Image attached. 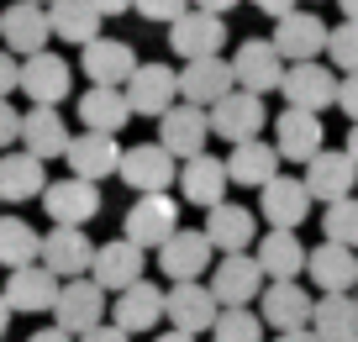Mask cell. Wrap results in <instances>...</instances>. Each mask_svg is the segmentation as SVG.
Here are the masks:
<instances>
[{
    "label": "cell",
    "mask_w": 358,
    "mask_h": 342,
    "mask_svg": "<svg viewBox=\"0 0 358 342\" xmlns=\"http://www.w3.org/2000/svg\"><path fill=\"white\" fill-rule=\"evenodd\" d=\"M179 232H185V227H179V200L174 195H137L132 211L122 216V237L137 243L143 253L148 248H169Z\"/></svg>",
    "instance_id": "1"
},
{
    "label": "cell",
    "mask_w": 358,
    "mask_h": 342,
    "mask_svg": "<svg viewBox=\"0 0 358 342\" xmlns=\"http://www.w3.org/2000/svg\"><path fill=\"white\" fill-rule=\"evenodd\" d=\"M122 185H132L137 195H169V185H179V158L164 143H137L122 158Z\"/></svg>",
    "instance_id": "2"
},
{
    "label": "cell",
    "mask_w": 358,
    "mask_h": 342,
    "mask_svg": "<svg viewBox=\"0 0 358 342\" xmlns=\"http://www.w3.org/2000/svg\"><path fill=\"white\" fill-rule=\"evenodd\" d=\"M232 69H237V90H248V95H268V90H280L285 74H290V64L280 58L274 37H248L232 53Z\"/></svg>",
    "instance_id": "3"
},
{
    "label": "cell",
    "mask_w": 358,
    "mask_h": 342,
    "mask_svg": "<svg viewBox=\"0 0 358 342\" xmlns=\"http://www.w3.org/2000/svg\"><path fill=\"white\" fill-rule=\"evenodd\" d=\"M280 95H285V106H290V111H311V116H322L327 106L343 100V79H337L327 64H290Z\"/></svg>",
    "instance_id": "4"
},
{
    "label": "cell",
    "mask_w": 358,
    "mask_h": 342,
    "mask_svg": "<svg viewBox=\"0 0 358 342\" xmlns=\"http://www.w3.org/2000/svg\"><path fill=\"white\" fill-rule=\"evenodd\" d=\"M211 137H216V132H211V111L190 106V100H185V106H174L164 122H158V143H164L179 164L206 158V143H211Z\"/></svg>",
    "instance_id": "5"
},
{
    "label": "cell",
    "mask_w": 358,
    "mask_h": 342,
    "mask_svg": "<svg viewBox=\"0 0 358 342\" xmlns=\"http://www.w3.org/2000/svg\"><path fill=\"white\" fill-rule=\"evenodd\" d=\"M127 100H132L137 116L164 122L174 106H185V95H179V69H169V64H143V69L132 74V85H127Z\"/></svg>",
    "instance_id": "6"
},
{
    "label": "cell",
    "mask_w": 358,
    "mask_h": 342,
    "mask_svg": "<svg viewBox=\"0 0 358 342\" xmlns=\"http://www.w3.org/2000/svg\"><path fill=\"white\" fill-rule=\"evenodd\" d=\"M264 122H268L264 95H248V90H232L227 100H216V106H211V132H216V137H227L232 148L258 143Z\"/></svg>",
    "instance_id": "7"
},
{
    "label": "cell",
    "mask_w": 358,
    "mask_h": 342,
    "mask_svg": "<svg viewBox=\"0 0 358 342\" xmlns=\"http://www.w3.org/2000/svg\"><path fill=\"white\" fill-rule=\"evenodd\" d=\"M264 264H258V253H232V258H222V264L211 269V290H216V300H222V311H232V306H253L258 295H264Z\"/></svg>",
    "instance_id": "8"
},
{
    "label": "cell",
    "mask_w": 358,
    "mask_h": 342,
    "mask_svg": "<svg viewBox=\"0 0 358 342\" xmlns=\"http://www.w3.org/2000/svg\"><path fill=\"white\" fill-rule=\"evenodd\" d=\"M95 253H101V248L85 237V227H53V232L43 237V269H53L64 285L69 279H90Z\"/></svg>",
    "instance_id": "9"
},
{
    "label": "cell",
    "mask_w": 358,
    "mask_h": 342,
    "mask_svg": "<svg viewBox=\"0 0 358 342\" xmlns=\"http://www.w3.org/2000/svg\"><path fill=\"white\" fill-rule=\"evenodd\" d=\"M258 316H264V327H274V337H280V332H306L311 316H316V300H311V290H306L301 279L268 285L264 295H258Z\"/></svg>",
    "instance_id": "10"
},
{
    "label": "cell",
    "mask_w": 358,
    "mask_h": 342,
    "mask_svg": "<svg viewBox=\"0 0 358 342\" xmlns=\"http://www.w3.org/2000/svg\"><path fill=\"white\" fill-rule=\"evenodd\" d=\"M222 48H227V16L190 11V16H179V22L169 27V53H179L185 64H195V58H222Z\"/></svg>",
    "instance_id": "11"
},
{
    "label": "cell",
    "mask_w": 358,
    "mask_h": 342,
    "mask_svg": "<svg viewBox=\"0 0 358 342\" xmlns=\"http://www.w3.org/2000/svg\"><path fill=\"white\" fill-rule=\"evenodd\" d=\"M332 43V27L316 11H295L285 22H274V48H280L285 64H316V53H327Z\"/></svg>",
    "instance_id": "12"
},
{
    "label": "cell",
    "mask_w": 358,
    "mask_h": 342,
    "mask_svg": "<svg viewBox=\"0 0 358 342\" xmlns=\"http://www.w3.org/2000/svg\"><path fill=\"white\" fill-rule=\"evenodd\" d=\"M148 274V253L137 243H127V237H111V243H101V253H95V269H90V279L101 290H111V295H122V290L143 285Z\"/></svg>",
    "instance_id": "13"
},
{
    "label": "cell",
    "mask_w": 358,
    "mask_h": 342,
    "mask_svg": "<svg viewBox=\"0 0 358 342\" xmlns=\"http://www.w3.org/2000/svg\"><path fill=\"white\" fill-rule=\"evenodd\" d=\"M216 264H222V258H216L211 237L190 232V227H185L169 248H158V269H164L174 285H201V274H206V269H216Z\"/></svg>",
    "instance_id": "14"
},
{
    "label": "cell",
    "mask_w": 358,
    "mask_h": 342,
    "mask_svg": "<svg viewBox=\"0 0 358 342\" xmlns=\"http://www.w3.org/2000/svg\"><path fill=\"white\" fill-rule=\"evenodd\" d=\"M48 37H53V22H48V6H27L16 0L11 11H0V48L6 53H48Z\"/></svg>",
    "instance_id": "15"
},
{
    "label": "cell",
    "mask_w": 358,
    "mask_h": 342,
    "mask_svg": "<svg viewBox=\"0 0 358 342\" xmlns=\"http://www.w3.org/2000/svg\"><path fill=\"white\" fill-rule=\"evenodd\" d=\"M58 327L69 337H90L95 327H106V290L95 279H69L64 295H58Z\"/></svg>",
    "instance_id": "16"
},
{
    "label": "cell",
    "mask_w": 358,
    "mask_h": 342,
    "mask_svg": "<svg viewBox=\"0 0 358 342\" xmlns=\"http://www.w3.org/2000/svg\"><path fill=\"white\" fill-rule=\"evenodd\" d=\"M274 148H280V158H290V164H316V158L327 153L322 116L285 106V111H280V122H274Z\"/></svg>",
    "instance_id": "17"
},
{
    "label": "cell",
    "mask_w": 358,
    "mask_h": 342,
    "mask_svg": "<svg viewBox=\"0 0 358 342\" xmlns=\"http://www.w3.org/2000/svg\"><path fill=\"white\" fill-rule=\"evenodd\" d=\"M258 211H264L268 232H295V227L311 216V190H306V179L280 174L274 185L258 190Z\"/></svg>",
    "instance_id": "18"
},
{
    "label": "cell",
    "mask_w": 358,
    "mask_h": 342,
    "mask_svg": "<svg viewBox=\"0 0 358 342\" xmlns=\"http://www.w3.org/2000/svg\"><path fill=\"white\" fill-rule=\"evenodd\" d=\"M306 190H311V200H322V206H337V200L358 195V164L348 158V148H327L316 164H306Z\"/></svg>",
    "instance_id": "19"
},
{
    "label": "cell",
    "mask_w": 358,
    "mask_h": 342,
    "mask_svg": "<svg viewBox=\"0 0 358 342\" xmlns=\"http://www.w3.org/2000/svg\"><path fill=\"white\" fill-rule=\"evenodd\" d=\"M43 211L53 227H85L101 211V185H90V179H53L43 195Z\"/></svg>",
    "instance_id": "20"
},
{
    "label": "cell",
    "mask_w": 358,
    "mask_h": 342,
    "mask_svg": "<svg viewBox=\"0 0 358 342\" xmlns=\"http://www.w3.org/2000/svg\"><path fill=\"white\" fill-rule=\"evenodd\" d=\"M79 64H85L90 85H101V90H127V85H132V74L143 69V64H137V53H132V43H122V37H101V43H90Z\"/></svg>",
    "instance_id": "21"
},
{
    "label": "cell",
    "mask_w": 358,
    "mask_h": 342,
    "mask_svg": "<svg viewBox=\"0 0 358 342\" xmlns=\"http://www.w3.org/2000/svg\"><path fill=\"white\" fill-rule=\"evenodd\" d=\"M237 90V69L227 58H195V64L179 69V95L190 100V106L211 111L216 100H227Z\"/></svg>",
    "instance_id": "22"
},
{
    "label": "cell",
    "mask_w": 358,
    "mask_h": 342,
    "mask_svg": "<svg viewBox=\"0 0 358 342\" xmlns=\"http://www.w3.org/2000/svg\"><path fill=\"white\" fill-rule=\"evenodd\" d=\"M122 158H127V148L106 132H79L69 143V169H74V179H90V185L122 174Z\"/></svg>",
    "instance_id": "23"
},
{
    "label": "cell",
    "mask_w": 358,
    "mask_h": 342,
    "mask_svg": "<svg viewBox=\"0 0 358 342\" xmlns=\"http://www.w3.org/2000/svg\"><path fill=\"white\" fill-rule=\"evenodd\" d=\"M69 85H74V69L64 64L58 53H37V58H22V95L32 106H64Z\"/></svg>",
    "instance_id": "24"
},
{
    "label": "cell",
    "mask_w": 358,
    "mask_h": 342,
    "mask_svg": "<svg viewBox=\"0 0 358 342\" xmlns=\"http://www.w3.org/2000/svg\"><path fill=\"white\" fill-rule=\"evenodd\" d=\"M206 237H211V248L222 258H232V253H248V248L258 243V216L248 206H216V211H206V227H201Z\"/></svg>",
    "instance_id": "25"
},
{
    "label": "cell",
    "mask_w": 358,
    "mask_h": 342,
    "mask_svg": "<svg viewBox=\"0 0 358 342\" xmlns=\"http://www.w3.org/2000/svg\"><path fill=\"white\" fill-rule=\"evenodd\" d=\"M227 185H232V174H227V158H195V164H179V200H190V206L201 211H216L227 206Z\"/></svg>",
    "instance_id": "26"
},
{
    "label": "cell",
    "mask_w": 358,
    "mask_h": 342,
    "mask_svg": "<svg viewBox=\"0 0 358 342\" xmlns=\"http://www.w3.org/2000/svg\"><path fill=\"white\" fill-rule=\"evenodd\" d=\"M169 321H174V332H216V321H222V300H216L211 285H174L169 290Z\"/></svg>",
    "instance_id": "27"
},
{
    "label": "cell",
    "mask_w": 358,
    "mask_h": 342,
    "mask_svg": "<svg viewBox=\"0 0 358 342\" xmlns=\"http://www.w3.org/2000/svg\"><path fill=\"white\" fill-rule=\"evenodd\" d=\"M48 169L43 158H32L22 148V153H0V200L6 206H27V200H43L48 195Z\"/></svg>",
    "instance_id": "28"
},
{
    "label": "cell",
    "mask_w": 358,
    "mask_h": 342,
    "mask_svg": "<svg viewBox=\"0 0 358 342\" xmlns=\"http://www.w3.org/2000/svg\"><path fill=\"white\" fill-rule=\"evenodd\" d=\"M58 295H64V285H58V274L43 269V264L16 269V274L6 279V300H11V311H22V316H32V311H58Z\"/></svg>",
    "instance_id": "29"
},
{
    "label": "cell",
    "mask_w": 358,
    "mask_h": 342,
    "mask_svg": "<svg viewBox=\"0 0 358 342\" xmlns=\"http://www.w3.org/2000/svg\"><path fill=\"white\" fill-rule=\"evenodd\" d=\"M169 316V290H158V285H132V290H122L116 295V306H111V321L122 332H148V327H158V321Z\"/></svg>",
    "instance_id": "30"
},
{
    "label": "cell",
    "mask_w": 358,
    "mask_h": 342,
    "mask_svg": "<svg viewBox=\"0 0 358 342\" xmlns=\"http://www.w3.org/2000/svg\"><path fill=\"white\" fill-rule=\"evenodd\" d=\"M258 264H264L268 285H290V279H301L311 269V253L301 248L295 232H264L258 237Z\"/></svg>",
    "instance_id": "31"
},
{
    "label": "cell",
    "mask_w": 358,
    "mask_h": 342,
    "mask_svg": "<svg viewBox=\"0 0 358 342\" xmlns=\"http://www.w3.org/2000/svg\"><path fill=\"white\" fill-rule=\"evenodd\" d=\"M137 111L132 100H127V90H101V85H90L85 95H79V122H85V132H106L116 137L127 122H132Z\"/></svg>",
    "instance_id": "32"
},
{
    "label": "cell",
    "mask_w": 358,
    "mask_h": 342,
    "mask_svg": "<svg viewBox=\"0 0 358 342\" xmlns=\"http://www.w3.org/2000/svg\"><path fill=\"white\" fill-rule=\"evenodd\" d=\"M69 143H74V137H69V127H64V116H58L53 106H32L27 111V122H22V148L32 158H69Z\"/></svg>",
    "instance_id": "33"
},
{
    "label": "cell",
    "mask_w": 358,
    "mask_h": 342,
    "mask_svg": "<svg viewBox=\"0 0 358 342\" xmlns=\"http://www.w3.org/2000/svg\"><path fill=\"white\" fill-rule=\"evenodd\" d=\"M306 274L316 279L322 295H348V290H358V253L337 248V243H322V248H311V269Z\"/></svg>",
    "instance_id": "34"
},
{
    "label": "cell",
    "mask_w": 358,
    "mask_h": 342,
    "mask_svg": "<svg viewBox=\"0 0 358 342\" xmlns=\"http://www.w3.org/2000/svg\"><path fill=\"white\" fill-rule=\"evenodd\" d=\"M227 174H232V185H253V190L274 185V179H280V148L264 143V137L232 148V153H227Z\"/></svg>",
    "instance_id": "35"
},
{
    "label": "cell",
    "mask_w": 358,
    "mask_h": 342,
    "mask_svg": "<svg viewBox=\"0 0 358 342\" xmlns=\"http://www.w3.org/2000/svg\"><path fill=\"white\" fill-rule=\"evenodd\" d=\"M48 22H53V37L90 48V43H101L106 16L95 11V0H53V6H48Z\"/></svg>",
    "instance_id": "36"
},
{
    "label": "cell",
    "mask_w": 358,
    "mask_h": 342,
    "mask_svg": "<svg viewBox=\"0 0 358 342\" xmlns=\"http://www.w3.org/2000/svg\"><path fill=\"white\" fill-rule=\"evenodd\" d=\"M311 332L322 342H358V295H322Z\"/></svg>",
    "instance_id": "37"
},
{
    "label": "cell",
    "mask_w": 358,
    "mask_h": 342,
    "mask_svg": "<svg viewBox=\"0 0 358 342\" xmlns=\"http://www.w3.org/2000/svg\"><path fill=\"white\" fill-rule=\"evenodd\" d=\"M0 264L11 269H32V264H43V237L32 232V221H22V216H0Z\"/></svg>",
    "instance_id": "38"
},
{
    "label": "cell",
    "mask_w": 358,
    "mask_h": 342,
    "mask_svg": "<svg viewBox=\"0 0 358 342\" xmlns=\"http://www.w3.org/2000/svg\"><path fill=\"white\" fill-rule=\"evenodd\" d=\"M322 237L358 253V195H348V200H337V206L322 211Z\"/></svg>",
    "instance_id": "39"
},
{
    "label": "cell",
    "mask_w": 358,
    "mask_h": 342,
    "mask_svg": "<svg viewBox=\"0 0 358 342\" xmlns=\"http://www.w3.org/2000/svg\"><path fill=\"white\" fill-rule=\"evenodd\" d=\"M211 342H264V316H258V311H248V306L222 311Z\"/></svg>",
    "instance_id": "40"
},
{
    "label": "cell",
    "mask_w": 358,
    "mask_h": 342,
    "mask_svg": "<svg viewBox=\"0 0 358 342\" xmlns=\"http://www.w3.org/2000/svg\"><path fill=\"white\" fill-rule=\"evenodd\" d=\"M327 58L343 69L348 79L358 74V22H337L332 27V43H327Z\"/></svg>",
    "instance_id": "41"
},
{
    "label": "cell",
    "mask_w": 358,
    "mask_h": 342,
    "mask_svg": "<svg viewBox=\"0 0 358 342\" xmlns=\"http://www.w3.org/2000/svg\"><path fill=\"white\" fill-rule=\"evenodd\" d=\"M137 16H143V22L174 27L179 16H190V0H137Z\"/></svg>",
    "instance_id": "42"
},
{
    "label": "cell",
    "mask_w": 358,
    "mask_h": 342,
    "mask_svg": "<svg viewBox=\"0 0 358 342\" xmlns=\"http://www.w3.org/2000/svg\"><path fill=\"white\" fill-rule=\"evenodd\" d=\"M22 122H27V111H16L11 100H0V148H11L22 137Z\"/></svg>",
    "instance_id": "43"
},
{
    "label": "cell",
    "mask_w": 358,
    "mask_h": 342,
    "mask_svg": "<svg viewBox=\"0 0 358 342\" xmlns=\"http://www.w3.org/2000/svg\"><path fill=\"white\" fill-rule=\"evenodd\" d=\"M11 90H22V58L0 48V100L11 95Z\"/></svg>",
    "instance_id": "44"
},
{
    "label": "cell",
    "mask_w": 358,
    "mask_h": 342,
    "mask_svg": "<svg viewBox=\"0 0 358 342\" xmlns=\"http://www.w3.org/2000/svg\"><path fill=\"white\" fill-rule=\"evenodd\" d=\"M248 6H258V11H264V16H274V22L295 16V0H248Z\"/></svg>",
    "instance_id": "45"
},
{
    "label": "cell",
    "mask_w": 358,
    "mask_h": 342,
    "mask_svg": "<svg viewBox=\"0 0 358 342\" xmlns=\"http://www.w3.org/2000/svg\"><path fill=\"white\" fill-rule=\"evenodd\" d=\"M337 106H343V111H348V122L358 127V74L343 79V100H337Z\"/></svg>",
    "instance_id": "46"
},
{
    "label": "cell",
    "mask_w": 358,
    "mask_h": 342,
    "mask_svg": "<svg viewBox=\"0 0 358 342\" xmlns=\"http://www.w3.org/2000/svg\"><path fill=\"white\" fill-rule=\"evenodd\" d=\"M79 342H132V332H122V327L111 321V327H95L90 337H79Z\"/></svg>",
    "instance_id": "47"
},
{
    "label": "cell",
    "mask_w": 358,
    "mask_h": 342,
    "mask_svg": "<svg viewBox=\"0 0 358 342\" xmlns=\"http://www.w3.org/2000/svg\"><path fill=\"white\" fill-rule=\"evenodd\" d=\"M95 11L101 16H127V11H137V0H95Z\"/></svg>",
    "instance_id": "48"
},
{
    "label": "cell",
    "mask_w": 358,
    "mask_h": 342,
    "mask_svg": "<svg viewBox=\"0 0 358 342\" xmlns=\"http://www.w3.org/2000/svg\"><path fill=\"white\" fill-rule=\"evenodd\" d=\"M27 342H79V337H69L64 327H43V332H32Z\"/></svg>",
    "instance_id": "49"
},
{
    "label": "cell",
    "mask_w": 358,
    "mask_h": 342,
    "mask_svg": "<svg viewBox=\"0 0 358 342\" xmlns=\"http://www.w3.org/2000/svg\"><path fill=\"white\" fill-rule=\"evenodd\" d=\"M195 11H206V16H222V11H232L237 0H190Z\"/></svg>",
    "instance_id": "50"
},
{
    "label": "cell",
    "mask_w": 358,
    "mask_h": 342,
    "mask_svg": "<svg viewBox=\"0 0 358 342\" xmlns=\"http://www.w3.org/2000/svg\"><path fill=\"white\" fill-rule=\"evenodd\" d=\"M11 316H16V311H11V300H6V290H0V342H6V327H11Z\"/></svg>",
    "instance_id": "51"
},
{
    "label": "cell",
    "mask_w": 358,
    "mask_h": 342,
    "mask_svg": "<svg viewBox=\"0 0 358 342\" xmlns=\"http://www.w3.org/2000/svg\"><path fill=\"white\" fill-rule=\"evenodd\" d=\"M274 342H322V337H316V332L306 327V332H280V337H274Z\"/></svg>",
    "instance_id": "52"
},
{
    "label": "cell",
    "mask_w": 358,
    "mask_h": 342,
    "mask_svg": "<svg viewBox=\"0 0 358 342\" xmlns=\"http://www.w3.org/2000/svg\"><path fill=\"white\" fill-rule=\"evenodd\" d=\"M337 11H343V22H358V0H337Z\"/></svg>",
    "instance_id": "53"
},
{
    "label": "cell",
    "mask_w": 358,
    "mask_h": 342,
    "mask_svg": "<svg viewBox=\"0 0 358 342\" xmlns=\"http://www.w3.org/2000/svg\"><path fill=\"white\" fill-rule=\"evenodd\" d=\"M158 342H195V337H190V332H164Z\"/></svg>",
    "instance_id": "54"
},
{
    "label": "cell",
    "mask_w": 358,
    "mask_h": 342,
    "mask_svg": "<svg viewBox=\"0 0 358 342\" xmlns=\"http://www.w3.org/2000/svg\"><path fill=\"white\" fill-rule=\"evenodd\" d=\"M348 158H353V164H358V127H353V132H348Z\"/></svg>",
    "instance_id": "55"
},
{
    "label": "cell",
    "mask_w": 358,
    "mask_h": 342,
    "mask_svg": "<svg viewBox=\"0 0 358 342\" xmlns=\"http://www.w3.org/2000/svg\"><path fill=\"white\" fill-rule=\"evenodd\" d=\"M27 6H53V0H27Z\"/></svg>",
    "instance_id": "56"
}]
</instances>
